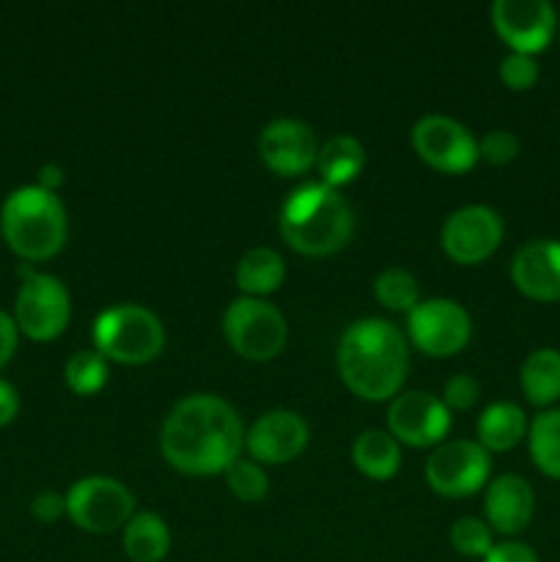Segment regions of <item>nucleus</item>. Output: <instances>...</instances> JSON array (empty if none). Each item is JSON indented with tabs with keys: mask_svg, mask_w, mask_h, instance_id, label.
Segmentation results:
<instances>
[{
	"mask_svg": "<svg viewBox=\"0 0 560 562\" xmlns=\"http://www.w3.org/2000/svg\"><path fill=\"white\" fill-rule=\"evenodd\" d=\"M159 450L181 475H225L242 459L245 426L234 406L220 395H187L165 417Z\"/></svg>",
	"mask_w": 560,
	"mask_h": 562,
	"instance_id": "obj_1",
	"label": "nucleus"
},
{
	"mask_svg": "<svg viewBox=\"0 0 560 562\" xmlns=\"http://www.w3.org/2000/svg\"><path fill=\"white\" fill-rule=\"evenodd\" d=\"M410 371V340L384 318L349 324L338 344L340 382L362 401H390L401 393Z\"/></svg>",
	"mask_w": 560,
	"mask_h": 562,
	"instance_id": "obj_2",
	"label": "nucleus"
},
{
	"mask_svg": "<svg viewBox=\"0 0 560 562\" xmlns=\"http://www.w3.org/2000/svg\"><path fill=\"white\" fill-rule=\"evenodd\" d=\"M280 236L294 252L324 258L344 250L355 234V212L333 187H296L280 209Z\"/></svg>",
	"mask_w": 560,
	"mask_h": 562,
	"instance_id": "obj_3",
	"label": "nucleus"
},
{
	"mask_svg": "<svg viewBox=\"0 0 560 562\" xmlns=\"http://www.w3.org/2000/svg\"><path fill=\"white\" fill-rule=\"evenodd\" d=\"M0 231L11 250L25 261H47L66 245L69 220L55 192L38 184L11 192L0 209Z\"/></svg>",
	"mask_w": 560,
	"mask_h": 562,
	"instance_id": "obj_4",
	"label": "nucleus"
},
{
	"mask_svg": "<svg viewBox=\"0 0 560 562\" xmlns=\"http://www.w3.org/2000/svg\"><path fill=\"white\" fill-rule=\"evenodd\" d=\"M93 346L108 362L146 366L165 346V327L143 305H115L93 322Z\"/></svg>",
	"mask_w": 560,
	"mask_h": 562,
	"instance_id": "obj_5",
	"label": "nucleus"
},
{
	"mask_svg": "<svg viewBox=\"0 0 560 562\" xmlns=\"http://www.w3.org/2000/svg\"><path fill=\"white\" fill-rule=\"evenodd\" d=\"M223 333L236 355L250 362H267L283 351L289 324L272 302L239 296L225 311Z\"/></svg>",
	"mask_w": 560,
	"mask_h": 562,
	"instance_id": "obj_6",
	"label": "nucleus"
},
{
	"mask_svg": "<svg viewBox=\"0 0 560 562\" xmlns=\"http://www.w3.org/2000/svg\"><path fill=\"white\" fill-rule=\"evenodd\" d=\"M66 516L71 525L91 536L124 530L135 516V494L108 475L80 477L66 494Z\"/></svg>",
	"mask_w": 560,
	"mask_h": 562,
	"instance_id": "obj_7",
	"label": "nucleus"
},
{
	"mask_svg": "<svg viewBox=\"0 0 560 562\" xmlns=\"http://www.w3.org/2000/svg\"><path fill=\"white\" fill-rule=\"evenodd\" d=\"M470 313L448 296L417 302L415 311L406 313V340H412V346L428 357L445 360L459 355L470 344Z\"/></svg>",
	"mask_w": 560,
	"mask_h": 562,
	"instance_id": "obj_8",
	"label": "nucleus"
},
{
	"mask_svg": "<svg viewBox=\"0 0 560 562\" xmlns=\"http://www.w3.org/2000/svg\"><path fill=\"white\" fill-rule=\"evenodd\" d=\"M71 318V300L66 285L55 274L36 272L20 285L14 302V324L36 344H47L64 335Z\"/></svg>",
	"mask_w": 560,
	"mask_h": 562,
	"instance_id": "obj_9",
	"label": "nucleus"
},
{
	"mask_svg": "<svg viewBox=\"0 0 560 562\" xmlns=\"http://www.w3.org/2000/svg\"><path fill=\"white\" fill-rule=\"evenodd\" d=\"M489 475H492V459L472 439H450L437 445L426 461V483L450 499L478 494L489 486Z\"/></svg>",
	"mask_w": 560,
	"mask_h": 562,
	"instance_id": "obj_10",
	"label": "nucleus"
},
{
	"mask_svg": "<svg viewBox=\"0 0 560 562\" xmlns=\"http://www.w3.org/2000/svg\"><path fill=\"white\" fill-rule=\"evenodd\" d=\"M412 148L439 173H467L478 162V140L450 115H423L412 126Z\"/></svg>",
	"mask_w": 560,
	"mask_h": 562,
	"instance_id": "obj_11",
	"label": "nucleus"
},
{
	"mask_svg": "<svg viewBox=\"0 0 560 562\" xmlns=\"http://www.w3.org/2000/svg\"><path fill=\"white\" fill-rule=\"evenodd\" d=\"M503 234V217L492 206L475 203V206H461L448 214L439 239H443V250L450 261L461 263V267H475L494 256Z\"/></svg>",
	"mask_w": 560,
	"mask_h": 562,
	"instance_id": "obj_12",
	"label": "nucleus"
},
{
	"mask_svg": "<svg viewBox=\"0 0 560 562\" xmlns=\"http://www.w3.org/2000/svg\"><path fill=\"white\" fill-rule=\"evenodd\" d=\"M492 27L511 53L538 55L558 31V14L549 0H494Z\"/></svg>",
	"mask_w": 560,
	"mask_h": 562,
	"instance_id": "obj_13",
	"label": "nucleus"
},
{
	"mask_svg": "<svg viewBox=\"0 0 560 562\" xmlns=\"http://www.w3.org/2000/svg\"><path fill=\"white\" fill-rule=\"evenodd\" d=\"M388 428L395 442L410 448H437L450 431V412L443 398L423 390L399 393L390 401Z\"/></svg>",
	"mask_w": 560,
	"mask_h": 562,
	"instance_id": "obj_14",
	"label": "nucleus"
},
{
	"mask_svg": "<svg viewBox=\"0 0 560 562\" xmlns=\"http://www.w3.org/2000/svg\"><path fill=\"white\" fill-rule=\"evenodd\" d=\"M311 428L305 417L291 409H272L245 431V450L256 464H289L307 448Z\"/></svg>",
	"mask_w": 560,
	"mask_h": 562,
	"instance_id": "obj_15",
	"label": "nucleus"
},
{
	"mask_svg": "<svg viewBox=\"0 0 560 562\" xmlns=\"http://www.w3.org/2000/svg\"><path fill=\"white\" fill-rule=\"evenodd\" d=\"M258 157L272 173L300 176L316 165L318 140L302 121L275 119L258 135Z\"/></svg>",
	"mask_w": 560,
	"mask_h": 562,
	"instance_id": "obj_16",
	"label": "nucleus"
},
{
	"mask_svg": "<svg viewBox=\"0 0 560 562\" xmlns=\"http://www.w3.org/2000/svg\"><path fill=\"white\" fill-rule=\"evenodd\" d=\"M511 280L536 302H560V241L533 239L514 252Z\"/></svg>",
	"mask_w": 560,
	"mask_h": 562,
	"instance_id": "obj_17",
	"label": "nucleus"
},
{
	"mask_svg": "<svg viewBox=\"0 0 560 562\" xmlns=\"http://www.w3.org/2000/svg\"><path fill=\"white\" fill-rule=\"evenodd\" d=\"M483 510H486V525L500 536H519L527 530L536 514V494L533 486L522 475H505L489 481L483 494Z\"/></svg>",
	"mask_w": 560,
	"mask_h": 562,
	"instance_id": "obj_18",
	"label": "nucleus"
},
{
	"mask_svg": "<svg viewBox=\"0 0 560 562\" xmlns=\"http://www.w3.org/2000/svg\"><path fill=\"white\" fill-rule=\"evenodd\" d=\"M527 428H530V423H527L522 406L500 401V404L486 406L478 417V445L486 453H505L527 437Z\"/></svg>",
	"mask_w": 560,
	"mask_h": 562,
	"instance_id": "obj_19",
	"label": "nucleus"
},
{
	"mask_svg": "<svg viewBox=\"0 0 560 562\" xmlns=\"http://www.w3.org/2000/svg\"><path fill=\"white\" fill-rule=\"evenodd\" d=\"M366 162V148L351 135H335L324 146H318L316 170L322 176V184L333 187V190L351 184L362 173Z\"/></svg>",
	"mask_w": 560,
	"mask_h": 562,
	"instance_id": "obj_20",
	"label": "nucleus"
},
{
	"mask_svg": "<svg viewBox=\"0 0 560 562\" xmlns=\"http://www.w3.org/2000/svg\"><path fill=\"white\" fill-rule=\"evenodd\" d=\"M519 384L525 398L538 409H549L560 401V351L536 349L525 357L519 371Z\"/></svg>",
	"mask_w": 560,
	"mask_h": 562,
	"instance_id": "obj_21",
	"label": "nucleus"
},
{
	"mask_svg": "<svg viewBox=\"0 0 560 562\" xmlns=\"http://www.w3.org/2000/svg\"><path fill=\"white\" fill-rule=\"evenodd\" d=\"M285 278V261L272 247H253L236 263V285L245 296L264 300L280 289Z\"/></svg>",
	"mask_w": 560,
	"mask_h": 562,
	"instance_id": "obj_22",
	"label": "nucleus"
},
{
	"mask_svg": "<svg viewBox=\"0 0 560 562\" xmlns=\"http://www.w3.org/2000/svg\"><path fill=\"white\" fill-rule=\"evenodd\" d=\"M121 547L132 562H163L170 552V530L163 516L143 510L126 521Z\"/></svg>",
	"mask_w": 560,
	"mask_h": 562,
	"instance_id": "obj_23",
	"label": "nucleus"
},
{
	"mask_svg": "<svg viewBox=\"0 0 560 562\" xmlns=\"http://www.w3.org/2000/svg\"><path fill=\"white\" fill-rule=\"evenodd\" d=\"M351 461L371 481H390L401 467V445L390 431H362L351 445Z\"/></svg>",
	"mask_w": 560,
	"mask_h": 562,
	"instance_id": "obj_24",
	"label": "nucleus"
},
{
	"mask_svg": "<svg viewBox=\"0 0 560 562\" xmlns=\"http://www.w3.org/2000/svg\"><path fill=\"white\" fill-rule=\"evenodd\" d=\"M527 448L538 472L560 481V409H544L527 428Z\"/></svg>",
	"mask_w": 560,
	"mask_h": 562,
	"instance_id": "obj_25",
	"label": "nucleus"
},
{
	"mask_svg": "<svg viewBox=\"0 0 560 562\" xmlns=\"http://www.w3.org/2000/svg\"><path fill=\"white\" fill-rule=\"evenodd\" d=\"M64 379H66V387H69L71 393L88 398V395H97L99 390L108 384L110 362L104 360L97 349L75 351V355L66 360Z\"/></svg>",
	"mask_w": 560,
	"mask_h": 562,
	"instance_id": "obj_26",
	"label": "nucleus"
},
{
	"mask_svg": "<svg viewBox=\"0 0 560 562\" xmlns=\"http://www.w3.org/2000/svg\"><path fill=\"white\" fill-rule=\"evenodd\" d=\"M373 296L382 307L393 313H412L421 302V285H417L415 274L406 269H384L377 280H373Z\"/></svg>",
	"mask_w": 560,
	"mask_h": 562,
	"instance_id": "obj_27",
	"label": "nucleus"
},
{
	"mask_svg": "<svg viewBox=\"0 0 560 562\" xmlns=\"http://www.w3.org/2000/svg\"><path fill=\"white\" fill-rule=\"evenodd\" d=\"M450 547L461 554V558L483 560L494 549V532L478 516H461L450 525Z\"/></svg>",
	"mask_w": 560,
	"mask_h": 562,
	"instance_id": "obj_28",
	"label": "nucleus"
},
{
	"mask_svg": "<svg viewBox=\"0 0 560 562\" xmlns=\"http://www.w3.org/2000/svg\"><path fill=\"white\" fill-rule=\"evenodd\" d=\"M225 483H228V492L234 494L239 503L256 505L264 503L269 494V477L267 470L256 461H245L239 459L236 464H231L225 470Z\"/></svg>",
	"mask_w": 560,
	"mask_h": 562,
	"instance_id": "obj_29",
	"label": "nucleus"
},
{
	"mask_svg": "<svg viewBox=\"0 0 560 562\" xmlns=\"http://www.w3.org/2000/svg\"><path fill=\"white\" fill-rule=\"evenodd\" d=\"M500 80L508 91H530L538 82V64L530 55L508 53L500 60Z\"/></svg>",
	"mask_w": 560,
	"mask_h": 562,
	"instance_id": "obj_30",
	"label": "nucleus"
},
{
	"mask_svg": "<svg viewBox=\"0 0 560 562\" xmlns=\"http://www.w3.org/2000/svg\"><path fill=\"white\" fill-rule=\"evenodd\" d=\"M478 157L489 165H508L519 157V137L514 132L494 130L478 140Z\"/></svg>",
	"mask_w": 560,
	"mask_h": 562,
	"instance_id": "obj_31",
	"label": "nucleus"
},
{
	"mask_svg": "<svg viewBox=\"0 0 560 562\" xmlns=\"http://www.w3.org/2000/svg\"><path fill=\"white\" fill-rule=\"evenodd\" d=\"M478 395H481V384L478 379L459 373V376H450L445 382L443 390V404L448 406V412H467L475 406Z\"/></svg>",
	"mask_w": 560,
	"mask_h": 562,
	"instance_id": "obj_32",
	"label": "nucleus"
},
{
	"mask_svg": "<svg viewBox=\"0 0 560 562\" xmlns=\"http://www.w3.org/2000/svg\"><path fill=\"white\" fill-rule=\"evenodd\" d=\"M31 514L42 525H53L66 516V497H60L58 492H38L31 503Z\"/></svg>",
	"mask_w": 560,
	"mask_h": 562,
	"instance_id": "obj_33",
	"label": "nucleus"
},
{
	"mask_svg": "<svg viewBox=\"0 0 560 562\" xmlns=\"http://www.w3.org/2000/svg\"><path fill=\"white\" fill-rule=\"evenodd\" d=\"M481 562H541V560H538V554L533 552L527 543L503 541V543H494L492 552H489Z\"/></svg>",
	"mask_w": 560,
	"mask_h": 562,
	"instance_id": "obj_34",
	"label": "nucleus"
},
{
	"mask_svg": "<svg viewBox=\"0 0 560 562\" xmlns=\"http://www.w3.org/2000/svg\"><path fill=\"white\" fill-rule=\"evenodd\" d=\"M16 335H20V329H16L14 316H9L5 311H0V368H3L11 357H14Z\"/></svg>",
	"mask_w": 560,
	"mask_h": 562,
	"instance_id": "obj_35",
	"label": "nucleus"
},
{
	"mask_svg": "<svg viewBox=\"0 0 560 562\" xmlns=\"http://www.w3.org/2000/svg\"><path fill=\"white\" fill-rule=\"evenodd\" d=\"M16 415H20V395H16L14 384L0 379V428L9 426Z\"/></svg>",
	"mask_w": 560,
	"mask_h": 562,
	"instance_id": "obj_36",
	"label": "nucleus"
},
{
	"mask_svg": "<svg viewBox=\"0 0 560 562\" xmlns=\"http://www.w3.org/2000/svg\"><path fill=\"white\" fill-rule=\"evenodd\" d=\"M60 184H64V168L60 165H42L38 168V187L42 190L55 192Z\"/></svg>",
	"mask_w": 560,
	"mask_h": 562,
	"instance_id": "obj_37",
	"label": "nucleus"
},
{
	"mask_svg": "<svg viewBox=\"0 0 560 562\" xmlns=\"http://www.w3.org/2000/svg\"><path fill=\"white\" fill-rule=\"evenodd\" d=\"M558 36H560V16H558Z\"/></svg>",
	"mask_w": 560,
	"mask_h": 562,
	"instance_id": "obj_38",
	"label": "nucleus"
}]
</instances>
